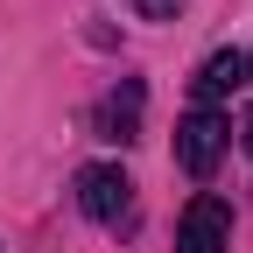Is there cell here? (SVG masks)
Here are the masks:
<instances>
[{
	"instance_id": "obj_1",
	"label": "cell",
	"mask_w": 253,
	"mask_h": 253,
	"mask_svg": "<svg viewBox=\"0 0 253 253\" xmlns=\"http://www.w3.org/2000/svg\"><path fill=\"white\" fill-rule=\"evenodd\" d=\"M225 148H232V120L218 113V106H190V120L176 126V162H183V176H211L218 162H225Z\"/></svg>"
},
{
	"instance_id": "obj_2",
	"label": "cell",
	"mask_w": 253,
	"mask_h": 253,
	"mask_svg": "<svg viewBox=\"0 0 253 253\" xmlns=\"http://www.w3.org/2000/svg\"><path fill=\"white\" fill-rule=\"evenodd\" d=\"M78 211L91 218V225H120V218L134 211V183H126V169H120V162L78 169Z\"/></svg>"
},
{
	"instance_id": "obj_3",
	"label": "cell",
	"mask_w": 253,
	"mask_h": 253,
	"mask_svg": "<svg viewBox=\"0 0 253 253\" xmlns=\"http://www.w3.org/2000/svg\"><path fill=\"white\" fill-rule=\"evenodd\" d=\"M232 246V204L225 197H190L183 225H176V253H225Z\"/></svg>"
},
{
	"instance_id": "obj_4",
	"label": "cell",
	"mask_w": 253,
	"mask_h": 253,
	"mask_svg": "<svg viewBox=\"0 0 253 253\" xmlns=\"http://www.w3.org/2000/svg\"><path fill=\"white\" fill-rule=\"evenodd\" d=\"M141 106H148V91H141V78H120L106 99H99V113H91V134L99 141H141Z\"/></svg>"
},
{
	"instance_id": "obj_5",
	"label": "cell",
	"mask_w": 253,
	"mask_h": 253,
	"mask_svg": "<svg viewBox=\"0 0 253 253\" xmlns=\"http://www.w3.org/2000/svg\"><path fill=\"white\" fill-rule=\"evenodd\" d=\"M246 84V56L239 49H211L204 63H197V78H190V99L197 106H218L225 91H239Z\"/></svg>"
},
{
	"instance_id": "obj_6",
	"label": "cell",
	"mask_w": 253,
	"mask_h": 253,
	"mask_svg": "<svg viewBox=\"0 0 253 253\" xmlns=\"http://www.w3.org/2000/svg\"><path fill=\"white\" fill-rule=\"evenodd\" d=\"M134 14H141V21H176L183 0H134Z\"/></svg>"
},
{
	"instance_id": "obj_7",
	"label": "cell",
	"mask_w": 253,
	"mask_h": 253,
	"mask_svg": "<svg viewBox=\"0 0 253 253\" xmlns=\"http://www.w3.org/2000/svg\"><path fill=\"white\" fill-rule=\"evenodd\" d=\"M239 148H246V155H253V113H246V120H239Z\"/></svg>"
},
{
	"instance_id": "obj_8",
	"label": "cell",
	"mask_w": 253,
	"mask_h": 253,
	"mask_svg": "<svg viewBox=\"0 0 253 253\" xmlns=\"http://www.w3.org/2000/svg\"><path fill=\"white\" fill-rule=\"evenodd\" d=\"M246 71H253V56H246Z\"/></svg>"
}]
</instances>
